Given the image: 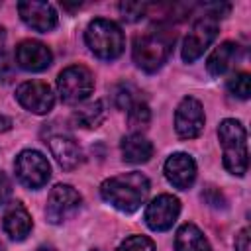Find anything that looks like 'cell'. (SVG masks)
Segmentation results:
<instances>
[{
	"mask_svg": "<svg viewBox=\"0 0 251 251\" xmlns=\"http://www.w3.org/2000/svg\"><path fill=\"white\" fill-rule=\"evenodd\" d=\"M47 141H49L53 157L65 171L78 167V163L82 161V151L76 145L75 137H71L69 133H53V135H49Z\"/></svg>",
	"mask_w": 251,
	"mask_h": 251,
	"instance_id": "15",
	"label": "cell"
},
{
	"mask_svg": "<svg viewBox=\"0 0 251 251\" xmlns=\"http://www.w3.org/2000/svg\"><path fill=\"white\" fill-rule=\"evenodd\" d=\"M237 53H239V47H237L235 43H231V41H226V43L218 45V47L212 51V55L208 57V63H206L208 73L214 75V76L224 75V73L235 63Z\"/></svg>",
	"mask_w": 251,
	"mask_h": 251,
	"instance_id": "19",
	"label": "cell"
},
{
	"mask_svg": "<svg viewBox=\"0 0 251 251\" xmlns=\"http://www.w3.org/2000/svg\"><path fill=\"white\" fill-rule=\"evenodd\" d=\"M84 39H86L88 49L96 57L106 59V61L120 57L124 51V45H126L120 25L114 24L112 20H104V18H98L88 24Z\"/></svg>",
	"mask_w": 251,
	"mask_h": 251,
	"instance_id": "4",
	"label": "cell"
},
{
	"mask_svg": "<svg viewBox=\"0 0 251 251\" xmlns=\"http://www.w3.org/2000/svg\"><path fill=\"white\" fill-rule=\"evenodd\" d=\"M80 202H82V198L73 186L57 184L47 198L45 216L51 224H63L65 220H69L71 216H75L78 212Z\"/></svg>",
	"mask_w": 251,
	"mask_h": 251,
	"instance_id": "8",
	"label": "cell"
},
{
	"mask_svg": "<svg viewBox=\"0 0 251 251\" xmlns=\"http://www.w3.org/2000/svg\"><path fill=\"white\" fill-rule=\"evenodd\" d=\"M12 127V120L4 114H0V131H8Z\"/></svg>",
	"mask_w": 251,
	"mask_h": 251,
	"instance_id": "29",
	"label": "cell"
},
{
	"mask_svg": "<svg viewBox=\"0 0 251 251\" xmlns=\"http://www.w3.org/2000/svg\"><path fill=\"white\" fill-rule=\"evenodd\" d=\"M4 37H6V33H4V27L0 25V47H2V43H4Z\"/></svg>",
	"mask_w": 251,
	"mask_h": 251,
	"instance_id": "30",
	"label": "cell"
},
{
	"mask_svg": "<svg viewBox=\"0 0 251 251\" xmlns=\"http://www.w3.org/2000/svg\"><path fill=\"white\" fill-rule=\"evenodd\" d=\"M218 35V22L212 16H204L200 20H196L190 27V31L184 37L182 43V59L186 63L196 61L198 57H202V53L210 47V43L216 39Z\"/></svg>",
	"mask_w": 251,
	"mask_h": 251,
	"instance_id": "7",
	"label": "cell"
},
{
	"mask_svg": "<svg viewBox=\"0 0 251 251\" xmlns=\"http://www.w3.org/2000/svg\"><path fill=\"white\" fill-rule=\"evenodd\" d=\"M51 61H53V55H51L49 47L41 41L25 39L16 47V63L24 71L39 73V71L47 69L51 65Z\"/></svg>",
	"mask_w": 251,
	"mask_h": 251,
	"instance_id": "13",
	"label": "cell"
},
{
	"mask_svg": "<svg viewBox=\"0 0 251 251\" xmlns=\"http://www.w3.org/2000/svg\"><path fill=\"white\" fill-rule=\"evenodd\" d=\"M100 194L114 208L131 214L135 212L149 194V180L141 173H124L102 182Z\"/></svg>",
	"mask_w": 251,
	"mask_h": 251,
	"instance_id": "1",
	"label": "cell"
},
{
	"mask_svg": "<svg viewBox=\"0 0 251 251\" xmlns=\"http://www.w3.org/2000/svg\"><path fill=\"white\" fill-rule=\"evenodd\" d=\"M167 180L180 190H186L196 178V163L188 153H175L165 163Z\"/></svg>",
	"mask_w": 251,
	"mask_h": 251,
	"instance_id": "14",
	"label": "cell"
},
{
	"mask_svg": "<svg viewBox=\"0 0 251 251\" xmlns=\"http://www.w3.org/2000/svg\"><path fill=\"white\" fill-rule=\"evenodd\" d=\"M122 155H124V161L133 165L147 163L153 155V145L141 133H129L122 139Z\"/></svg>",
	"mask_w": 251,
	"mask_h": 251,
	"instance_id": "17",
	"label": "cell"
},
{
	"mask_svg": "<svg viewBox=\"0 0 251 251\" xmlns=\"http://www.w3.org/2000/svg\"><path fill=\"white\" fill-rule=\"evenodd\" d=\"M235 251H251V243H249V227H243L239 231V235L235 237Z\"/></svg>",
	"mask_w": 251,
	"mask_h": 251,
	"instance_id": "28",
	"label": "cell"
},
{
	"mask_svg": "<svg viewBox=\"0 0 251 251\" xmlns=\"http://www.w3.org/2000/svg\"><path fill=\"white\" fill-rule=\"evenodd\" d=\"M57 88H59L61 98H63L67 104L82 102V100L88 98L90 92L94 90L92 73H90L86 67H82V65L67 67V69L59 75V78H57Z\"/></svg>",
	"mask_w": 251,
	"mask_h": 251,
	"instance_id": "5",
	"label": "cell"
},
{
	"mask_svg": "<svg viewBox=\"0 0 251 251\" xmlns=\"http://www.w3.org/2000/svg\"><path fill=\"white\" fill-rule=\"evenodd\" d=\"M137 94H139V90L135 86H131V84H118L114 88V102H116L118 108L129 110L135 102H139Z\"/></svg>",
	"mask_w": 251,
	"mask_h": 251,
	"instance_id": "22",
	"label": "cell"
},
{
	"mask_svg": "<svg viewBox=\"0 0 251 251\" xmlns=\"http://www.w3.org/2000/svg\"><path fill=\"white\" fill-rule=\"evenodd\" d=\"M149 120H151L149 106H147L145 102H141V100L135 102V104L127 110V124H129L131 129H143V127H147Z\"/></svg>",
	"mask_w": 251,
	"mask_h": 251,
	"instance_id": "21",
	"label": "cell"
},
{
	"mask_svg": "<svg viewBox=\"0 0 251 251\" xmlns=\"http://www.w3.org/2000/svg\"><path fill=\"white\" fill-rule=\"evenodd\" d=\"M118 251H155V243L145 235H131L122 241Z\"/></svg>",
	"mask_w": 251,
	"mask_h": 251,
	"instance_id": "24",
	"label": "cell"
},
{
	"mask_svg": "<svg viewBox=\"0 0 251 251\" xmlns=\"http://www.w3.org/2000/svg\"><path fill=\"white\" fill-rule=\"evenodd\" d=\"M18 12L22 20L35 31H51L57 25V12L49 2L37 0H24L18 4Z\"/></svg>",
	"mask_w": 251,
	"mask_h": 251,
	"instance_id": "12",
	"label": "cell"
},
{
	"mask_svg": "<svg viewBox=\"0 0 251 251\" xmlns=\"http://www.w3.org/2000/svg\"><path fill=\"white\" fill-rule=\"evenodd\" d=\"M175 43V31L169 27H151L145 33L137 35L133 41V61L139 69L155 73L169 59Z\"/></svg>",
	"mask_w": 251,
	"mask_h": 251,
	"instance_id": "2",
	"label": "cell"
},
{
	"mask_svg": "<svg viewBox=\"0 0 251 251\" xmlns=\"http://www.w3.org/2000/svg\"><path fill=\"white\" fill-rule=\"evenodd\" d=\"M227 90L237 98H249L251 94V78L247 73H237L227 80Z\"/></svg>",
	"mask_w": 251,
	"mask_h": 251,
	"instance_id": "23",
	"label": "cell"
},
{
	"mask_svg": "<svg viewBox=\"0 0 251 251\" xmlns=\"http://www.w3.org/2000/svg\"><path fill=\"white\" fill-rule=\"evenodd\" d=\"M16 98L25 110H29L33 114H47V112H51V108L55 104V96H53L49 84L39 82V80H27V82L20 84L16 90Z\"/></svg>",
	"mask_w": 251,
	"mask_h": 251,
	"instance_id": "11",
	"label": "cell"
},
{
	"mask_svg": "<svg viewBox=\"0 0 251 251\" xmlns=\"http://www.w3.org/2000/svg\"><path fill=\"white\" fill-rule=\"evenodd\" d=\"M175 251H212V247L194 224H184L176 231Z\"/></svg>",
	"mask_w": 251,
	"mask_h": 251,
	"instance_id": "18",
	"label": "cell"
},
{
	"mask_svg": "<svg viewBox=\"0 0 251 251\" xmlns=\"http://www.w3.org/2000/svg\"><path fill=\"white\" fill-rule=\"evenodd\" d=\"M106 118V108H104V102L102 100H96V102H88L84 104L82 108H78L75 112V122L82 127H98Z\"/></svg>",
	"mask_w": 251,
	"mask_h": 251,
	"instance_id": "20",
	"label": "cell"
},
{
	"mask_svg": "<svg viewBox=\"0 0 251 251\" xmlns=\"http://www.w3.org/2000/svg\"><path fill=\"white\" fill-rule=\"evenodd\" d=\"M220 143L224 149V167L237 176H243L247 173V133L245 127L237 120H224L218 127Z\"/></svg>",
	"mask_w": 251,
	"mask_h": 251,
	"instance_id": "3",
	"label": "cell"
},
{
	"mask_svg": "<svg viewBox=\"0 0 251 251\" xmlns=\"http://www.w3.org/2000/svg\"><path fill=\"white\" fill-rule=\"evenodd\" d=\"M145 10H147V4H139V2H122L120 4V12H122V18L127 20V22H137L145 16Z\"/></svg>",
	"mask_w": 251,
	"mask_h": 251,
	"instance_id": "25",
	"label": "cell"
},
{
	"mask_svg": "<svg viewBox=\"0 0 251 251\" xmlns=\"http://www.w3.org/2000/svg\"><path fill=\"white\" fill-rule=\"evenodd\" d=\"M10 194H12V182H10V178L6 176V173L0 171V206H4V204L8 202Z\"/></svg>",
	"mask_w": 251,
	"mask_h": 251,
	"instance_id": "27",
	"label": "cell"
},
{
	"mask_svg": "<svg viewBox=\"0 0 251 251\" xmlns=\"http://www.w3.org/2000/svg\"><path fill=\"white\" fill-rule=\"evenodd\" d=\"M12 75H14V65H12L10 57L4 51H0V80L6 82L12 78Z\"/></svg>",
	"mask_w": 251,
	"mask_h": 251,
	"instance_id": "26",
	"label": "cell"
},
{
	"mask_svg": "<svg viewBox=\"0 0 251 251\" xmlns=\"http://www.w3.org/2000/svg\"><path fill=\"white\" fill-rule=\"evenodd\" d=\"M16 175L20 178L22 184H25L27 188H41L43 184H47L49 176H51V167L49 161L33 149H25L16 157Z\"/></svg>",
	"mask_w": 251,
	"mask_h": 251,
	"instance_id": "6",
	"label": "cell"
},
{
	"mask_svg": "<svg viewBox=\"0 0 251 251\" xmlns=\"http://www.w3.org/2000/svg\"><path fill=\"white\" fill-rule=\"evenodd\" d=\"M175 129L182 139H194L202 133L204 110L196 98H192V96L182 98V102L178 104V108L175 112Z\"/></svg>",
	"mask_w": 251,
	"mask_h": 251,
	"instance_id": "9",
	"label": "cell"
},
{
	"mask_svg": "<svg viewBox=\"0 0 251 251\" xmlns=\"http://www.w3.org/2000/svg\"><path fill=\"white\" fill-rule=\"evenodd\" d=\"M2 226H4V231H6L12 239L22 241V239H25L27 233L31 231V216L27 214V210L24 208V204L14 202V204L6 210V214H4Z\"/></svg>",
	"mask_w": 251,
	"mask_h": 251,
	"instance_id": "16",
	"label": "cell"
},
{
	"mask_svg": "<svg viewBox=\"0 0 251 251\" xmlns=\"http://www.w3.org/2000/svg\"><path fill=\"white\" fill-rule=\"evenodd\" d=\"M180 212V202L173 194H161L153 198L145 210V222L153 231H165L173 227Z\"/></svg>",
	"mask_w": 251,
	"mask_h": 251,
	"instance_id": "10",
	"label": "cell"
}]
</instances>
